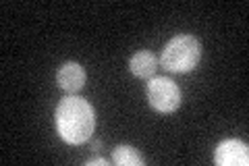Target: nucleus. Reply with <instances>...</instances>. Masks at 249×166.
Wrapping results in <instances>:
<instances>
[{
	"mask_svg": "<svg viewBox=\"0 0 249 166\" xmlns=\"http://www.w3.org/2000/svg\"><path fill=\"white\" fill-rule=\"evenodd\" d=\"M54 125L58 137L69 146H81L89 141L96 131V110L85 98L67 93L54 110Z\"/></svg>",
	"mask_w": 249,
	"mask_h": 166,
	"instance_id": "1",
	"label": "nucleus"
},
{
	"mask_svg": "<svg viewBox=\"0 0 249 166\" xmlns=\"http://www.w3.org/2000/svg\"><path fill=\"white\" fill-rule=\"evenodd\" d=\"M201 58V44L196 36L181 34L168 39L160 54V67L168 73H189Z\"/></svg>",
	"mask_w": 249,
	"mask_h": 166,
	"instance_id": "2",
	"label": "nucleus"
},
{
	"mask_svg": "<svg viewBox=\"0 0 249 166\" xmlns=\"http://www.w3.org/2000/svg\"><path fill=\"white\" fill-rule=\"evenodd\" d=\"M147 102L154 110H158L162 114H170L181 106V100H183V93L181 88L168 77H152L147 79Z\"/></svg>",
	"mask_w": 249,
	"mask_h": 166,
	"instance_id": "3",
	"label": "nucleus"
},
{
	"mask_svg": "<svg viewBox=\"0 0 249 166\" xmlns=\"http://www.w3.org/2000/svg\"><path fill=\"white\" fill-rule=\"evenodd\" d=\"M214 162L218 166H247L249 148L241 139H224L214 149Z\"/></svg>",
	"mask_w": 249,
	"mask_h": 166,
	"instance_id": "4",
	"label": "nucleus"
},
{
	"mask_svg": "<svg viewBox=\"0 0 249 166\" xmlns=\"http://www.w3.org/2000/svg\"><path fill=\"white\" fill-rule=\"evenodd\" d=\"M85 79H88V75H85V69L79 65V62H75V60L62 62V65L58 67V71H56L58 88L62 92H67V93L81 92L83 85H85Z\"/></svg>",
	"mask_w": 249,
	"mask_h": 166,
	"instance_id": "5",
	"label": "nucleus"
},
{
	"mask_svg": "<svg viewBox=\"0 0 249 166\" xmlns=\"http://www.w3.org/2000/svg\"><path fill=\"white\" fill-rule=\"evenodd\" d=\"M158 65H160V60L154 52L139 50L131 56L129 71H131V75L137 77V79H152L156 75V71H158Z\"/></svg>",
	"mask_w": 249,
	"mask_h": 166,
	"instance_id": "6",
	"label": "nucleus"
},
{
	"mask_svg": "<svg viewBox=\"0 0 249 166\" xmlns=\"http://www.w3.org/2000/svg\"><path fill=\"white\" fill-rule=\"evenodd\" d=\"M112 162L116 166H143L145 158H143V154L139 152L137 148L121 144V146H116L112 149Z\"/></svg>",
	"mask_w": 249,
	"mask_h": 166,
	"instance_id": "7",
	"label": "nucleus"
},
{
	"mask_svg": "<svg viewBox=\"0 0 249 166\" xmlns=\"http://www.w3.org/2000/svg\"><path fill=\"white\" fill-rule=\"evenodd\" d=\"M110 162H108V158H93V160H88L85 162V166H108Z\"/></svg>",
	"mask_w": 249,
	"mask_h": 166,
	"instance_id": "8",
	"label": "nucleus"
},
{
	"mask_svg": "<svg viewBox=\"0 0 249 166\" xmlns=\"http://www.w3.org/2000/svg\"><path fill=\"white\" fill-rule=\"evenodd\" d=\"M100 146H102V144H100V141L96 139V141H93V149H96V152H98V149H100Z\"/></svg>",
	"mask_w": 249,
	"mask_h": 166,
	"instance_id": "9",
	"label": "nucleus"
}]
</instances>
